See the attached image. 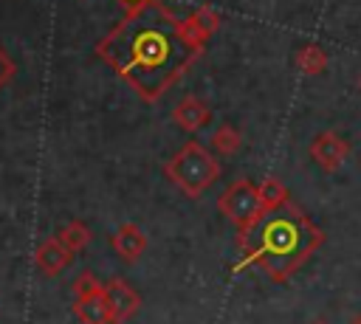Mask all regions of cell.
Wrapping results in <instances>:
<instances>
[{
  "instance_id": "obj_17",
  "label": "cell",
  "mask_w": 361,
  "mask_h": 324,
  "mask_svg": "<svg viewBox=\"0 0 361 324\" xmlns=\"http://www.w3.org/2000/svg\"><path fill=\"white\" fill-rule=\"evenodd\" d=\"M347 324H361V313H355V316H353V318H350Z\"/></svg>"
},
{
  "instance_id": "obj_6",
  "label": "cell",
  "mask_w": 361,
  "mask_h": 324,
  "mask_svg": "<svg viewBox=\"0 0 361 324\" xmlns=\"http://www.w3.org/2000/svg\"><path fill=\"white\" fill-rule=\"evenodd\" d=\"M217 28H220V14H217L212 6H200V8H195L189 17L180 20V31H183L186 42H189L197 54L206 51V42H209V37H212Z\"/></svg>"
},
{
  "instance_id": "obj_1",
  "label": "cell",
  "mask_w": 361,
  "mask_h": 324,
  "mask_svg": "<svg viewBox=\"0 0 361 324\" xmlns=\"http://www.w3.org/2000/svg\"><path fill=\"white\" fill-rule=\"evenodd\" d=\"M96 54L144 101H158L200 56L186 42L180 20L161 0L130 8L124 20L99 39Z\"/></svg>"
},
{
  "instance_id": "obj_10",
  "label": "cell",
  "mask_w": 361,
  "mask_h": 324,
  "mask_svg": "<svg viewBox=\"0 0 361 324\" xmlns=\"http://www.w3.org/2000/svg\"><path fill=\"white\" fill-rule=\"evenodd\" d=\"M293 62H296V68H299L305 76H322V73L327 70V65H330L324 48L316 45V42H305V45H299Z\"/></svg>"
},
{
  "instance_id": "obj_7",
  "label": "cell",
  "mask_w": 361,
  "mask_h": 324,
  "mask_svg": "<svg viewBox=\"0 0 361 324\" xmlns=\"http://www.w3.org/2000/svg\"><path fill=\"white\" fill-rule=\"evenodd\" d=\"M102 296H104V304L110 310V318L113 324H121L127 318H133L141 307V296L124 282V279H113L107 282V287H102Z\"/></svg>"
},
{
  "instance_id": "obj_15",
  "label": "cell",
  "mask_w": 361,
  "mask_h": 324,
  "mask_svg": "<svg viewBox=\"0 0 361 324\" xmlns=\"http://www.w3.org/2000/svg\"><path fill=\"white\" fill-rule=\"evenodd\" d=\"M76 293H79V299H87V296H96V293H102V285L90 276V273H85L79 282H76Z\"/></svg>"
},
{
  "instance_id": "obj_9",
  "label": "cell",
  "mask_w": 361,
  "mask_h": 324,
  "mask_svg": "<svg viewBox=\"0 0 361 324\" xmlns=\"http://www.w3.org/2000/svg\"><path fill=\"white\" fill-rule=\"evenodd\" d=\"M113 248L124 262H135L147 251V237L135 223H124L113 237Z\"/></svg>"
},
{
  "instance_id": "obj_18",
  "label": "cell",
  "mask_w": 361,
  "mask_h": 324,
  "mask_svg": "<svg viewBox=\"0 0 361 324\" xmlns=\"http://www.w3.org/2000/svg\"><path fill=\"white\" fill-rule=\"evenodd\" d=\"M355 87H358V93H361V73H358V79H355Z\"/></svg>"
},
{
  "instance_id": "obj_19",
  "label": "cell",
  "mask_w": 361,
  "mask_h": 324,
  "mask_svg": "<svg viewBox=\"0 0 361 324\" xmlns=\"http://www.w3.org/2000/svg\"><path fill=\"white\" fill-rule=\"evenodd\" d=\"M313 324H327V321H324V318H319V321H313Z\"/></svg>"
},
{
  "instance_id": "obj_8",
  "label": "cell",
  "mask_w": 361,
  "mask_h": 324,
  "mask_svg": "<svg viewBox=\"0 0 361 324\" xmlns=\"http://www.w3.org/2000/svg\"><path fill=\"white\" fill-rule=\"evenodd\" d=\"M212 107L200 99V96H183L175 107H172V121L180 127V130H186V132H197V130H203V127H209L212 124Z\"/></svg>"
},
{
  "instance_id": "obj_5",
  "label": "cell",
  "mask_w": 361,
  "mask_h": 324,
  "mask_svg": "<svg viewBox=\"0 0 361 324\" xmlns=\"http://www.w3.org/2000/svg\"><path fill=\"white\" fill-rule=\"evenodd\" d=\"M307 152H310V161H313L322 172L333 175V172H338V169L347 163V158H350V144H347V138L338 135L336 130H322V132L313 135Z\"/></svg>"
},
{
  "instance_id": "obj_14",
  "label": "cell",
  "mask_w": 361,
  "mask_h": 324,
  "mask_svg": "<svg viewBox=\"0 0 361 324\" xmlns=\"http://www.w3.org/2000/svg\"><path fill=\"white\" fill-rule=\"evenodd\" d=\"M62 239H65V245H68V248H73V251H82V248L87 245L90 234H87V228H85V225L73 223V225H68V228L62 231Z\"/></svg>"
},
{
  "instance_id": "obj_12",
  "label": "cell",
  "mask_w": 361,
  "mask_h": 324,
  "mask_svg": "<svg viewBox=\"0 0 361 324\" xmlns=\"http://www.w3.org/2000/svg\"><path fill=\"white\" fill-rule=\"evenodd\" d=\"M76 316L82 318V324H113L110 310H107L102 293L87 296V299H79L76 301Z\"/></svg>"
},
{
  "instance_id": "obj_11",
  "label": "cell",
  "mask_w": 361,
  "mask_h": 324,
  "mask_svg": "<svg viewBox=\"0 0 361 324\" xmlns=\"http://www.w3.org/2000/svg\"><path fill=\"white\" fill-rule=\"evenodd\" d=\"M257 192H259V206L262 211H276L282 208L285 203H290V192L288 186L279 180V177H265L257 183Z\"/></svg>"
},
{
  "instance_id": "obj_16",
  "label": "cell",
  "mask_w": 361,
  "mask_h": 324,
  "mask_svg": "<svg viewBox=\"0 0 361 324\" xmlns=\"http://www.w3.org/2000/svg\"><path fill=\"white\" fill-rule=\"evenodd\" d=\"M116 3L130 11V8H138V6H144V3H149V0H116Z\"/></svg>"
},
{
  "instance_id": "obj_13",
  "label": "cell",
  "mask_w": 361,
  "mask_h": 324,
  "mask_svg": "<svg viewBox=\"0 0 361 324\" xmlns=\"http://www.w3.org/2000/svg\"><path fill=\"white\" fill-rule=\"evenodd\" d=\"M240 147H243V132H240L234 124H226V121H223V124L212 132V149H214L217 155L231 158V155L240 152Z\"/></svg>"
},
{
  "instance_id": "obj_3",
  "label": "cell",
  "mask_w": 361,
  "mask_h": 324,
  "mask_svg": "<svg viewBox=\"0 0 361 324\" xmlns=\"http://www.w3.org/2000/svg\"><path fill=\"white\" fill-rule=\"evenodd\" d=\"M164 175L169 177V183L183 192L186 197L197 200L203 197L206 189H212L220 177V161L200 144V141H186L166 163H164Z\"/></svg>"
},
{
  "instance_id": "obj_2",
  "label": "cell",
  "mask_w": 361,
  "mask_h": 324,
  "mask_svg": "<svg viewBox=\"0 0 361 324\" xmlns=\"http://www.w3.org/2000/svg\"><path fill=\"white\" fill-rule=\"evenodd\" d=\"M322 242V228L290 200L276 211H262L251 225L237 228L243 256L237 259L234 270L257 265L268 279L288 282Z\"/></svg>"
},
{
  "instance_id": "obj_4",
  "label": "cell",
  "mask_w": 361,
  "mask_h": 324,
  "mask_svg": "<svg viewBox=\"0 0 361 324\" xmlns=\"http://www.w3.org/2000/svg\"><path fill=\"white\" fill-rule=\"evenodd\" d=\"M217 211H220L228 223H234L237 228L251 225V223L262 214L257 183L248 180V177H237L234 183H228V186L220 192V197H217Z\"/></svg>"
}]
</instances>
